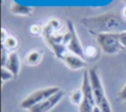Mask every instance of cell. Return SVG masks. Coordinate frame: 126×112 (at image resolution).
Returning a JSON list of instances; mask_svg holds the SVG:
<instances>
[{
  "mask_svg": "<svg viewBox=\"0 0 126 112\" xmlns=\"http://www.w3.org/2000/svg\"><path fill=\"white\" fill-rule=\"evenodd\" d=\"M121 14H122V16L126 19V5H125V6L123 7V9L121 10Z\"/></svg>",
  "mask_w": 126,
  "mask_h": 112,
  "instance_id": "23",
  "label": "cell"
},
{
  "mask_svg": "<svg viewBox=\"0 0 126 112\" xmlns=\"http://www.w3.org/2000/svg\"><path fill=\"white\" fill-rule=\"evenodd\" d=\"M9 51L2 45L1 46V66L4 67L5 64H6V61L8 59V56H9Z\"/></svg>",
  "mask_w": 126,
  "mask_h": 112,
  "instance_id": "19",
  "label": "cell"
},
{
  "mask_svg": "<svg viewBox=\"0 0 126 112\" xmlns=\"http://www.w3.org/2000/svg\"><path fill=\"white\" fill-rule=\"evenodd\" d=\"M116 99L118 101H121V102H124L126 103V84L123 85V87L118 91L117 95H116Z\"/></svg>",
  "mask_w": 126,
  "mask_h": 112,
  "instance_id": "18",
  "label": "cell"
},
{
  "mask_svg": "<svg viewBox=\"0 0 126 112\" xmlns=\"http://www.w3.org/2000/svg\"><path fill=\"white\" fill-rule=\"evenodd\" d=\"M80 24L94 36L100 33H119L126 31V19L116 9L108 10L95 16L85 17L81 19Z\"/></svg>",
  "mask_w": 126,
  "mask_h": 112,
  "instance_id": "1",
  "label": "cell"
},
{
  "mask_svg": "<svg viewBox=\"0 0 126 112\" xmlns=\"http://www.w3.org/2000/svg\"><path fill=\"white\" fill-rule=\"evenodd\" d=\"M122 1H123V2H124V3L126 4V0H122Z\"/></svg>",
  "mask_w": 126,
  "mask_h": 112,
  "instance_id": "25",
  "label": "cell"
},
{
  "mask_svg": "<svg viewBox=\"0 0 126 112\" xmlns=\"http://www.w3.org/2000/svg\"><path fill=\"white\" fill-rule=\"evenodd\" d=\"M61 60L71 70H80L87 66V62L85 59H83L80 56H78L74 53H71L69 51H67L64 54V56L62 57Z\"/></svg>",
  "mask_w": 126,
  "mask_h": 112,
  "instance_id": "9",
  "label": "cell"
},
{
  "mask_svg": "<svg viewBox=\"0 0 126 112\" xmlns=\"http://www.w3.org/2000/svg\"><path fill=\"white\" fill-rule=\"evenodd\" d=\"M117 36H118L119 42L122 45V47L124 49H126V31H122V32L117 33Z\"/></svg>",
  "mask_w": 126,
  "mask_h": 112,
  "instance_id": "21",
  "label": "cell"
},
{
  "mask_svg": "<svg viewBox=\"0 0 126 112\" xmlns=\"http://www.w3.org/2000/svg\"><path fill=\"white\" fill-rule=\"evenodd\" d=\"M60 90L59 86H48L36 89L32 92H31L29 95H27L21 102H20V108L29 110L32 106L36 105L37 103L43 101L44 99L50 97L51 95L55 94Z\"/></svg>",
  "mask_w": 126,
  "mask_h": 112,
  "instance_id": "4",
  "label": "cell"
},
{
  "mask_svg": "<svg viewBox=\"0 0 126 112\" xmlns=\"http://www.w3.org/2000/svg\"><path fill=\"white\" fill-rule=\"evenodd\" d=\"M9 34H8V31L4 28H2V35H1V42L2 41H4L5 40V38L8 36Z\"/></svg>",
  "mask_w": 126,
  "mask_h": 112,
  "instance_id": "22",
  "label": "cell"
},
{
  "mask_svg": "<svg viewBox=\"0 0 126 112\" xmlns=\"http://www.w3.org/2000/svg\"><path fill=\"white\" fill-rule=\"evenodd\" d=\"M66 25H67V30L69 32V40H68V43L66 45L67 50L86 60L84 47L80 42V39L78 37V34H77L76 29H75V26H74L73 22L70 20H67Z\"/></svg>",
  "mask_w": 126,
  "mask_h": 112,
  "instance_id": "7",
  "label": "cell"
},
{
  "mask_svg": "<svg viewBox=\"0 0 126 112\" xmlns=\"http://www.w3.org/2000/svg\"><path fill=\"white\" fill-rule=\"evenodd\" d=\"M42 28L43 27H40L38 25H32L31 28H30V32L33 35H38L40 34L41 35V32H42Z\"/></svg>",
  "mask_w": 126,
  "mask_h": 112,
  "instance_id": "20",
  "label": "cell"
},
{
  "mask_svg": "<svg viewBox=\"0 0 126 112\" xmlns=\"http://www.w3.org/2000/svg\"><path fill=\"white\" fill-rule=\"evenodd\" d=\"M32 7L22 5L15 1H13L10 5V12L18 16H31L32 14Z\"/></svg>",
  "mask_w": 126,
  "mask_h": 112,
  "instance_id": "11",
  "label": "cell"
},
{
  "mask_svg": "<svg viewBox=\"0 0 126 112\" xmlns=\"http://www.w3.org/2000/svg\"><path fill=\"white\" fill-rule=\"evenodd\" d=\"M6 69H8L10 72L13 73V75L17 78L18 75L20 74V69H21V62H20V58L17 52L13 51L9 53L8 59L6 61V64L4 66Z\"/></svg>",
  "mask_w": 126,
  "mask_h": 112,
  "instance_id": "10",
  "label": "cell"
},
{
  "mask_svg": "<svg viewBox=\"0 0 126 112\" xmlns=\"http://www.w3.org/2000/svg\"><path fill=\"white\" fill-rule=\"evenodd\" d=\"M1 78H2V82H6V81H10V80H14L16 77L13 75L12 72H10L8 69H6L5 67H1Z\"/></svg>",
  "mask_w": 126,
  "mask_h": 112,
  "instance_id": "16",
  "label": "cell"
},
{
  "mask_svg": "<svg viewBox=\"0 0 126 112\" xmlns=\"http://www.w3.org/2000/svg\"><path fill=\"white\" fill-rule=\"evenodd\" d=\"M85 52V58L87 59H94L97 55V49L94 45H88L86 48H84Z\"/></svg>",
  "mask_w": 126,
  "mask_h": 112,
  "instance_id": "15",
  "label": "cell"
},
{
  "mask_svg": "<svg viewBox=\"0 0 126 112\" xmlns=\"http://www.w3.org/2000/svg\"><path fill=\"white\" fill-rule=\"evenodd\" d=\"M2 45H3L8 51L13 52L15 49L18 48V46H19V40H18L15 36L9 34V35L5 38V40L2 41Z\"/></svg>",
  "mask_w": 126,
  "mask_h": 112,
  "instance_id": "14",
  "label": "cell"
},
{
  "mask_svg": "<svg viewBox=\"0 0 126 112\" xmlns=\"http://www.w3.org/2000/svg\"><path fill=\"white\" fill-rule=\"evenodd\" d=\"M93 112H101V110H100V108L97 105H95L94 108V110H93Z\"/></svg>",
  "mask_w": 126,
  "mask_h": 112,
  "instance_id": "24",
  "label": "cell"
},
{
  "mask_svg": "<svg viewBox=\"0 0 126 112\" xmlns=\"http://www.w3.org/2000/svg\"><path fill=\"white\" fill-rule=\"evenodd\" d=\"M47 24L51 27V28L53 29V31L59 30V29L61 28V27H62V22H61L59 19H56V18L50 19V20L47 22Z\"/></svg>",
  "mask_w": 126,
  "mask_h": 112,
  "instance_id": "17",
  "label": "cell"
},
{
  "mask_svg": "<svg viewBox=\"0 0 126 112\" xmlns=\"http://www.w3.org/2000/svg\"><path fill=\"white\" fill-rule=\"evenodd\" d=\"M63 97H64V91L60 89L55 94L51 95L50 97L44 99L43 101H41V102L37 103L36 105L32 106V108H30L28 111L29 112H49L53 107H55L59 103V101Z\"/></svg>",
  "mask_w": 126,
  "mask_h": 112,
  "instance_id": "8",
  "label": "cell"
},
{
  "mask_svg": "<svg viewBox=\"0 0 126 112\" xmlns=\"http://www.w3.org/2000/svg\"><path fill=\"white\" fill-rule=\"evenodd\" d=\"M81 88L84 93V98H83L82 103L79 106V112H93V110L96 104H95V101H94V98L93 95L88 71H85L83 74Z\"/></svg>",
  "mask_w": 126,
  "mask_h": 112,
  "instance_id": "6",
  "label": "cell"
},
{
  "mask_svg": "<svg viewBox=\"0 0 126 112\" xmlns=\"http://www.w3.org/2000/svg\"><path fill=\"white\" fill-rule=\"evenodd\" d=\"M41 36L45 44L49 47V49L53 52V54L58 59H62L64 54L68 51L66 45L63 43V34H59V33L54 34L53 29L46 23L42 28Z\"/></svg>",
  "mask_w": 126,
  "mask_h": 112,
  "instance_id": "3",
  "label": "cell"
},
{
  "mask_svg": "<svg viewBox=\"0 0 126 112\" xmlns=\"http://www.w3.org/2000/svg\"><path fill=\"white\" fill-rule=\"evenodd\" d=\"M88 72H89L90 83H91L92 91H93L95 104L100 108L101 112H112L111 105L106 97V94H105V91L96 68L92 67L88 70Z\"/></svg>",
  "mask_w": 126,
  "mask_h": 112,
  "instance_id": "2",
  "label": "cell"
},
{
  "mask_svg": "<svg viewBox=\"0 0 126 112\" xmlns=\"http://www.w3.org/2000/svg\"><path fill=\"white\" fill-rule=\"evenodd\" d=\"M95 41L105 54H116L124 49L119 42L117 33H100L95 36Z\"/></svg>",
  "mask_w": 126,
  "mask_h": 112,
  "instance_id": "5",
  "label": "cell"
},
{
  "mask_svg": "<svg viewBox=\"0 0 126 112\" xmlns=\"http://www.w3.org/2000/svg\"><path fill=\"white\" fill-rule=\"evenodd\" d=\"M83 98H84V93H83L82 88H76V89L72 90L69 94L70 102L77 106H80V104L83 101Z\"/></svg>",
  "mask_w": 126,
  "mask_h": 112,
  "instance_id": "13",
  "label": "cell"
},
{
  "mask_svg": "<svg viewBox=\"0 0 126 112\" xmlns=\"http://www.w3.org/2000/svg\"><path fill=\"white\" fill-rule=\"evenodd\" d=\"M43 53L41 50L38 49H32L30 50L25 56V63L29 66H35L40 63L42 59Z\"/></svg>",
  "mask_w": 126,
  "mask_h": 112,
  "instance_id": "12",
  "label": "cell"
}]
</instances>
